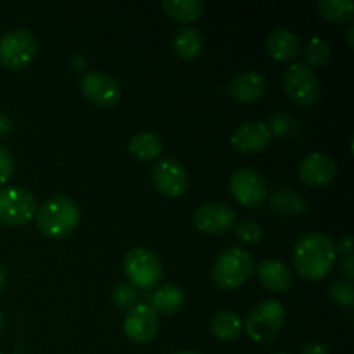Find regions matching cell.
Listing matches in <instances>:
<instances>
[{
  "mask_svg": "<svg viewBox=\"0 0 354 354\" xmlns=\"http://www.w3.org/2000/svg\"><path fill=\"white\" fill-rule=\"evenodd\" d=\"M294 268L308 282L324 280L337 261L335 242L322 232H306L297 237L292 249Z\"/></svg>",
  "mask_w": 354,
  "mask_h": 354,
  "instance_id": "1",
  "label": "cell"
},
{
  "mask_svg": "<svg viewBox=\"0 0 354 354\" xmlns=\"http://www.w3.org/2000/svg\"><path fill=\"white\" fill-rule=\"evenodd\" d=\"M37 227L45 237L66 239L80 223V207L71 197L54 196L37 209Z\"/></svg>",
  "mask_w": 354,
  "mask_h": 354,
  "instance_id": "2",
  "label": "cell"
},
{
  "mask_svg": "<svg viewBox=\"0 0 354 354\" xmlns=\"http://www.w3.org/2000/svg\"><path fill=\"white\" fill-rule=\"evenodd\" d=\"M254 272V258L242 248H228L216 258L213 280L220 289L234 290L241 287Z\"/></svg>",
  "mask_w": 354,
  "mask_h": 354,
  "instance_id": "3",
  "label": "cell"
},
{
  "mask_svg": "<svg viewBox=\"0 0 354 354\" xmlns=\"http://www.w3.org/2000/svg\"><path fill=\"white\" fill-rule=\"evenodd\" d=\"M286 322V308L277 299H265L252 308L245 320V334L258 344H268L280 334Z\"/></svg>",
  "mask_w": 354,
  "mask_h": 354,
  "instance_id": "4",
  "label": "cell"
},
{
  "mask_svg": "<svg viewBox=\"0 0 354 354\" xmlns=\"http://www.w3.org/2000/svg\"><path fill=\"white\" fill-rule=\"evenodd\" d=\"M286 95L299 107H311L320 100L322 85L317 73L304 62H294L282 76Z\"/></svg>",
  "mask_w": 354,
  "mask_h": 354,
  "instance_id": "5",
  "label": "cell"
},
{
  "mask_svg": "<svg viewBox=\"0 0 354 354\" xmlns=\"http://www.w3.org/2000/svg\"><path fill=\"white\" fill-rule=\"evenodd\" d=\"M123 268L135 289L151 290L162 279V263L156 252L145 248H133L123 259Z\"/></svg>",
  "mask_w": 354,
  "mask_h": 354,
  "instance_id": "6",
  "label": "cell"
},
{
  "mask_svg": "<svg viewBox=\"0 0 354 354\" xmlns=\"http://www.w3.org/2000/svg\"><path fill=\"white\" fill-rule=\"evenodd\" d=\"M38 41L30 30L16 28L0 38V62L6 68L19 71L37 57Z\"/></svg>",
  "mask_w": 354,
  "mask_h": 354,
  "instance_id": "7",
  "label": "cell"
},
{
  "mask_svg": "<svg viewBox=\"0 0 354 354\" xmlns=\"http://www.w3.org/2000/svg\"><path fill=\"white\" fill-rule=\"evenodd\" d=\"M37 216V201L23 187L0 189V223L6 227H23Z\"/></svg>",
  "mask_w": 354,
  "mask_h": 354,
  "instance_id": "8",
  "label": "cell"
},
{
  "mask_svg": "<svg viewBox=\"0 0 354 354\" xmlns=\"http://www.w3.org/2000/svg\"><path fill=\"white\" fill-rule=\"evenodd\" d=\"M232 197L244 207L261 206L268 196V187L258 171L249 168H239L232 173L228 182Z\"/></svg>",
  "mask_w": 354,
  "mask_h": 354,
  "instance_id": "9",
  "label": "cell"
},
{
  "mask_svg": "<svg viewBox=\"0 0 354 354\" xmlns=\"http://www.w3.org/2000/svg\"><path fill=\"white\" fill-rule=\"evenodd\" d=\"M152 183L166 197H180L189 189V173L175 158H162L152 166Z\"/></svg>",
  "mask_w": 354,
  "mask_h": 354,
  "instance_id": "10",
  "label": "cell"
},
{
  "mask_svg": "<svg viewBox=\"0 0 354 354\" xmlns=\"http://www.w3.org/2000/svg\"><path fill=\"white\" fill-rule=\"evenodd\" d=\"M159 318L154 308L147 303H137L128 310L123 320V332L131 342L145 344L158 334Z\"/></svg>",
  "mask_w": 354,
  "mask_h": 354,
  "instance_id": "11",
  "label": "cell"
},
{
  "mask_svg": "<svg viewBox=\"0 0 354 354\" xmlns=\"http://www.w3.org/2000/svg\"><path fill=\"white\" fill-rule=\"evenodd\" d=\"M86 100L99 107H113L121 99V86L118 80L100 71H88L80 83Z\"/></svg>",
  "mask_w": 354,
  "mask_h": 354,
  "instance_id": "12",
  "label": "cell"
},
{
  "mask_svg": "<svg viewBox=\"0 0 354 354\" xmlns=\"http://www.w3.org/2000/svg\"><path fill=\"white\" fill-rule=\"evenodd\" d=\"M194 225L197 230L206 235L227 234L235 225V211L228 204L218 201L206 203L197 207L194 214Z\"/></svg>",
  "mask_w": 354,
  "mask_h": 354,
  "instance_id": "13",
  "label": "cell"
},
{
  "mask_svg": "<svg viewBox=\"0 0 354 354\" xmlns=\"http://www.w3.org/2000/svg\"><path fill=\"white\" fill-rule=\"evenodd\" d=\"M272 130L265 121H245L230 137L232 147L241 154H259L272 144Z\"/></svg>",
  "mask_w": 354,
  "mask_h": 354,
  "instance_id": "14",
  "label": "cell"
},
{
  "mask_svg": "<svg viewBox=\"0 0 354 354\" xmlns=\"http://www.w3.org/2000/svg\"><path fill=\"white\" fill-rule=\"evenodd\" d=\"M337 173V162L327 154L313 152L306 156L299 165V178L310 187H324L334 180Z\"/></svg>",
  "mask_w": 354,
  "mask_h": 354,
  "instance_id": "15",
  "label": "cell"
},
{
  "mask_svg": "<svg viewBox=\"0 0 354 354\" xmlns=\"http://www.w3.org/2000/svg\"><path fill=\"white\" fill-rule=\"evenodd\" d=\"M266 50L270 57L279 62H292L301 52V40L287 28H275L266 37Z\"/></svg>",
  "mask_w": 354,
  "mask_h": 354,
  "instance_id": "16",
  "label": "cell"
},
{
  "mask_svg": "<svg viewBox=\"0 0 354 354\" xmlns=\"http://www.w3.org/2000/svg\"><path fill=\"white\" fill-rule=\"evenodd\" d=\"M266 80L256 71H242L230 82V95L237 102L254 104L265 95Z\"/></svg>",
  "mask_w": 354,
  "mask_h": 354,
  "instance_id": "17",
  "label": "cell"
},
{
  "mask_svg": "<svg viewBox=\"0 0 354 354\" xmlns=\"http://www.w3.org/2000/svg\"><path fill=\"white\" fill-rule=\"evenodd\" d=\"M258 279L272 292H286L292 286V272L283 261L266 258L258 266Z\"/></svg>",
  "mask_w": 354,
  "mask_h": 354,
  "instance_id": "18",
  "label": "cell"
},
{
  "mask_svg": "<svg viewBox=\"0 0 354 354\" xmlns=\"http://www.w3.org/2000/svg\"><path fill=\"white\" fill-rule=\"evenodd\" d=\"M173 52L183 61H192L199 57L204 48V37L197 28H180L173 37Z\"/></svg>",
  "mask_w": 354,
  "mask_h": 354,
  "instance_id": "19",
  "label": "cell"
},
{
  "mask_svg": "<svg viewBox=\"0 0 354 354\" xmlns=\"http://www.w3.org/2000/svg\"><path fill=\"white\" fill-rule=\"evenodd\" d=\"M185 303V292L180 286L175 283H165L152 294L151 306L156 313L173 315L180 310Z\"/></svg>",
  "mask_w": 354,
  "mask_h": 354,
  "instance_id": "20",
  "label": "cell"
},
{
  "mask_svg": "<svg viewBox=\"0 0 354 354\" xmlns=\"http://www.w3.org/2000/svg\"><path fill=\"white\" fill-rule=\"evenodd\" d=\"M165 149L161 137L151 131H142V133L133 135V138L130 140L128 145V151L131 152V156H135L140 161H152V159L159 158Z\"/></svg>",
  "mask_w": 354,
  "mask_h": 354,
  "instance_id": "21",
  "label": "cell"
},
{
  "mask_svg": "<svg viewBox=\"0 0 354 354\" xmlns=\"http://www.w3.org/2000/svg\"><path fill=\"white\" fill-rule=\"evenodd\" d=\"M242 328H244V324L241 317L230 310L218 311L211 322V332L220 341H235L242 334Z\"/></svg>",
  "mask_w": 354,
  "mask_h": 354,
  "instance_id": "22",
  "label": "cell"
},
{
  "mask_svg": "<svg viewBox=\"0 0 354 354\" xmlns=\"http://www.w3.org/2000/svg\"><path fill=\"white\" fill-rule=\"evenodd\" d=\"M162 9L178 23H194L204 12L201 0H162Z\"/></svg>",
  "mask_w": 354,
  "mask_h": 354,
  "instance_id": "23",
  "label": "cell"
},
{
  "mask_svg": "<svg viewBox=\"0 0 354 354\" xmlns=\"http://www.w3.org/2000/svg\"><path fill=\"white\" fill-rule=\"evenodd\" d=\"M318 12L328 23H346L354 16L353 0H320Z\"/></svg>",
  "mask_w": 354,
  "mask_h": 354,
  "instance_id": "24",
  "label": "cell"
},
{
  "mask_svg": "<svg viewBox=\"0 0 354 354\" xmlns=\"http://www.w3.org/2000/svg\"><path fill=\"white\" fill-rule=\"evenodd\" d=\"M332 57V47L325 38L313 37L304 47V59L310 68H322L327 64Z\"/></svg>",
  "mask_w": 354,
  "mask_h": 354,
  "instance_id": "25",
  "label": "cell"
},
{
  "mask_svg": "<svg viewBox=\"0 0 354 354\" xmlns=\"http://www.w3.org/2000/svg\"><path fill=\"white\" fill-rule=\"evenodd\" d=\"M328 296L335 304L344 308L354 306V286L351 280L337 279L328 286Z\"/></svg>",
  "mask_w": 354,
  "mask_h": 354,
  "instance_id": "26",
  "label": "cell"
},
{
  "mask_svg": "<svg viewBox=\"0 0 354 354\" xmlns=\"http://www.w3.org/2000/svg\"><path fill=\"white\" fill-rule=\"evenodd\" d=\"M235 234H237V239L241 242L248 245H256L263 241V227L254 220H244L235 227Z\"/></svg>",
  "mask_w": 354,
  "mask_h": 354,
  "instance_id": "27",
  "label": "cell"
},
{
  "mask_svg": "<svg viewBox=\"0 0 354 354\" xmlns=\"http://www.w3.org/2000/svg\"><path fill=\"white\" fill-rule=\"evenodd\" d=\"M113 304L118 310H130L137 304L138 292L131 283H118L113 290Z\"/></svg>",
  "mask_w": 354,
  "mask_h": 354,
  "instance_id": "28",
  "label": "cell"
},
{
  "mask_svg": "<svg viewBox=\"0 0 354 354\" xmlns=\"http://www.w3.org/2000/svg\"><path fill=\"white\" fill-rule=\"evenodd\" d=\"M14 169H16V162H14L12 154L9 152V149L0 145V185L12 178Z\"/></svg>",
  "mask_w": 354,
  "mask_h": 354,
  "instance_id": "29",
  "label": "cell"
},
{
  "mask_svg": "<svg viewBox=\"0 0 354 354\" xmlns=\"http://www.w3.org/2000/svg\"><path fill=\"white\" fill-rule=\"evenodd\" d=\"M341 270L344 273L346 280H353L354 279V256L351 254H344L341 261Z\"/></svg>",
  "mask_w": 354,
  "mask_h": 354,
  "instance_id": "30",
  "label": "cell"
},
{
  "mask_svg": "<svg viewBox=\"0 0 354 354\" xmlns=\"http://www.w3.org/2000/svg\"><path fill=\"white\" fill-rule=\"evenodd\" d=\"M301 354H328V349L322 342H310V344L304 346Z\"/></svg>",
  "mask_w": 354,
  "mask_h": 354,
  "instance_id": "31",
  "label": "cell"
},
{
  "mask_svg": "<svg viewBox=\"0 0 354 354\" xmlns=\"http://www.w3.org/2000/svg\"><path fill=\"white\" fill-rule=\"evenodd\" d=\"M335 248H337V254L339 252H342V254H351L353 252L351 235H346V237H342L341 241H339V244H335Z\"/></svg>",
  "mask_w": 354,
  "mask_h": 354,
  "instance_id": "32",
  "label": "cell"
},
{
  "mask_svg": "<svg viewBox=\"0 0 354 354\" xmlns=\"http://www.w3.org/2000/svg\"><path fill=\"white\" fill-rule=\"evenodd\" d=\"M6 282H7V268L0 263V290L3 289Z\"/></svg>",
  "mask_w": 354,
  "mask_h": 354,
  "instance_id": "33",
  "label": "cell"
},
{
  "mask_svg": "<svg viewBox=\"0 0 354 354\" xmlns=\"http://www.w3.org/2000/svg\"><path fill=\"white\" fill-rule=\"evenodd\" d=\"M353 28H354V24L351 23L348 28V41H349V47L351 48H353Z\"/></svg>",
  "mask_w": 354,
  "mask_h": 354,
  "instance_id": "34",
  "label": "cell"
},
{
  "mask_svg": "<svg viewBox=\"0 0 354 354\" xmlns=\"http://www.w3.org/2000/svg\"><path fill=\"white\" fill-rule=\"evenodd\" d=\"M2 328H3V315L2 311H0V332H2Z\"/></svg>",
  "mask_w": 354,
  "mask_h": 354,
  "instance_id": "35",
  "label": "cell"
},
{
  "mask_svg": "<svg viewBox=\"0 0 354 354\" xmlns=\"http://www.w3.org/2000/svg\"><path fill=\"white\" fill-rule=\"evenodd\" d=\"M175 354H197V353H194V351H187V349H183V351H178V353H175Z\"/></svg>",
  "mask_w": 354,
  "mask_h": 354,
  "instance_id": "36",
  "label": "cell"
},
{
  "mask_svg": "<svg viewBox=\"0 0 354 354\" xmlns=\"http://www.w3.org/2000/svg\"><path fill=\"white\" fill-rule=\"evenodd\" d=\"M273 354H289V353H273Z\"/></svg>",
  "mask_w": 354,
  "mask_h": 354,
  "instance_id": "37",
  "label": "cell"
},
{
  "mask_svg": "<svg viewBox=\"0 0 354 354\" xmlns=\"http://www.w3.org/2000/svg\"><path fill=\"white\" fill-rule=\"evenodd\" d=\"M0 354H3V353H2V351H0Z\"/></svg>",
  "mask_w": 354,
  "mask_h": 354,
  "instance_id": "38",
  "label": "cell"
}]
</instances>
